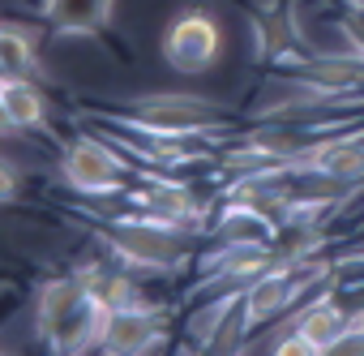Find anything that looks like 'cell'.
Here are the masks:
<instances>
[{
	"label": "cell",
	"mask_w": 364,
	"mask_h": 356,
	"mask_svg": "<svg viewBox=\"0 0 364 356\" xmlns=\"http://www.w3.org/2000/svg\"><path fill=\"white\" fill-rule=\"evenodd\" d=\"M90 300V288L82 283L77 271L69 275H56V279H43L39 292H35V305H31V318H35V339L52 343V335Z\"/></svg>",
	"instance_id": "6"
},
{
	"label": "cell",
	"mask_w": 364,
	"mask_h": 356,
	"mask_svg": "<svg viewBox=\"0 0 364 356\" xmlns=\"http://www.w3.org/2000/svg\"><path fill=\"white\" fill-rule=\"evenodd\" d=\"M103 245H107V253L120 266L141 271V275H171L180 262L193 253V245L185 236V224H171L163 215H129V219H116L103 232Z\"/></svg>",
	"instance_id": "2"
},
{
	"label": "cell",
	"mask_w": 364,
	"mask_h": 356,
	"mask_svg": "<svg viewBox=\"0 0 364 356\" xmlns=\"http://www.w3.org/2000/svg\"><path fill=\"white\" fill-rule=\"evenodd\" d=\"M18 189H22V181H18L14 163H9V159H0V206H9V202L18 198Z\"/></svg>",
	"instance_id": "13"
},
{
	"label": "cell",
	"mask_w": 364,
	"mask_h": 356,
	"mask_svg": "<svg viewBox=\"0 0 364 356\" xmlns=\"http://www.w3.org/2000/svg\"><path fill=\"white\" fill-rule=\"evenodd\" d=\"M215 241H253V245H279L283 236V219L270 215L262 202L253 198H228L215 215Z\"/></svg>",
	"instance_id": "7"
},
{
	"label": "cell",
	"mask_w": 364,
	"mask_h": 356,
	"mask_svg": "<svg viewBox=\"0 0 364 356\" xmlns=\"http://www.w3.org/2000/svg\"><path fill=\"white\" fill-rule=\"evenodd\" d=\"M0 296H5V283H0Z\"/></svg>",
	"instance_id": "15"
},
{
	"label": "cell",
	"mask_w": 364,
	"mask_h": 356,
	"mask_svg": "<svg viewBox=\"0 0 364 356\" xmlns=\"http://www.w3.org/2000/svg\"><path fill=\"white\" fill-rule=\"evenodd\" d=\"M163 339H167L163 313L146 300H129V305L107 309L99 352H107V356H146V352L163 347Z\"/></svg>",
	"instance_id": "5"
},
{
	"label": "cell",
	"mask_w": 364,
	"mask_h": 356,
	"mask_svg": "<svg viewBox=\"0 0 364 356\" xmlns=\"http://www.w3.org/2000/svg\"><path fill=\"white\" fill-rule=\"evenodd\" d=\"M351 318L355 313H347L343 305H334V296L330 292H321V296H313L309 305H300V313H296V330L300 335H309L313 343H317V352H330L347 330H351Z\"/></svg>",
	"instance_id": "9"
},
{
	"label": "cell",
	"mask_w": 364,
	"mask_h": 356,
	"mask_svg": "<svg viewBox=\"0 0 364 356\" xmlns=\"http://www.w3.org/2000/svg\"><path fill=\"white\" fill-rule=\"evenodd\" d=\"M39 14L52 26V35L65 39H90L112 26L116 0H39Z\"/></svg>",
	"instance_id": "8"
},
{
	"label": "cell",
	"mask_w": 364,
	"mask_h": 356,
	"mask_svg": "<svg viewBox=\"0 0 364 356\" xmlns=\"http://www.w3.org/2000/svg\"><path fill=\"white\" fill-rule=\"evenodd\" d=\"M9 133H18V129H14V120H9V112H5V103H0V137H9Z\"/></svg>",
	"instance_id": "14"
},
{
	"label": "cell",
	"mask_w": 364,
	"mask_h": 356,
	"mask_svg": "<svg viewBox=\"0 0 364 356\" xmlns=\"http://www.w3.org/2000/svg\"><path fill=\"white\" fill-rule=\"evenodd\" d=\"M0 103L14 129H48V95L31 82V73H0Z\"/></svg>",
	"instance_id": "10"
},
{
	"label": "cell",
	"mask_w": 364,
	"mask_h": 356,
	"mask_svg": "<svg viewBox=\"0 0 364 356\" xmlns=\"http://www.w3.org/2000/svg\"><path fill=\"white\" fill-rule=\"evenodd\" d=\"M60 176L77 194L107 198V194H124L129 159H120L103 137H73L60 155Z\"/></svg>",
	"instance_id": "4"
},
{
	"label": "cell",
	"mask_w": 364,
	"mask_h": 356,
	"mask_svg": "<svg viewBox=\"0 0 364 356\" xmlns=\"http://www.w3.org/2000/svg\"><path fill=\"white\" fill-rule=\"evenodd\" d=\"M35 69H39L35 31L22 22H0V73H35Z\"/></svg>",
	"instance_id": "12"
},
{
	"label": "cell",
	"mask_w": 364,
	"mask_h": 356,
	"mask_svg": "<svg viewBox=\"0 0 364 356\" xmlns=\"http://www.w3.org/2000/svg\"><path fill=\"white\" fill-rule=\"evenodd\" d=\"M120 129H137L146 142H185L206 137L228 125V108L206 95H137L120 116H107Z\"/></svg>",
	"instance_id": "1"
},
{
	"label": "cell",
	"mask_w": 364,
	"mask_h": 356,
	"mask_svg": "<svg viewBox=\"0 0 364 356\" xmlns=\"http://www.w3.org/2000/svg\"><path fill=\"white\" fill-rule=\"evenodd\" d=\"M240 309V292H215L210 305H193L189 322H185V339L193 352H215L219 339H223V326L228 318Z\"/></svg>",
	"instance_id": "11"
},
{
	"label": "cell",
	"mask_w": 364,
	"mask_h": 356,
	"mask_svg": "<svg viewBox=\"0 0 364 356\" xmlns=\"http://www.w3.org/2000/svg\"><path fill=\"white\" fill-rule=\"evenodd\" d=\"M163 65L185 73V78H202L219 65L223 56V22L210 9H180L159 39Z\"/></svg>",
	"instance_id": "3"
}]
</instances>
